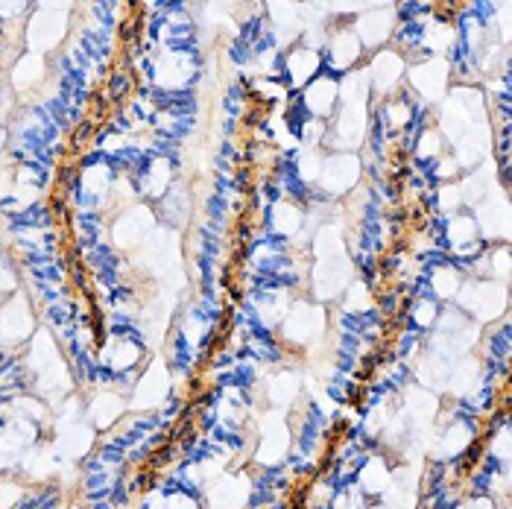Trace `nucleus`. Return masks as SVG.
<instances>
[{"mask_svg":"<svg viewBox=\"0 0 512 509\" xmlns=\"http://www.w3.org/2000/svg\"><path fill=\"white\" fill-rule=\"evenodd\" d=\"M150 77L156 82V91L191 94L194 79L199 77L197 47H164V53L150 65Z\"/></svg>","mask_w":512,"mask_h":509,"instance_id":"nucleus-1","label":"nucleus"},{"mask_svg":"<svg viewBox=\"0 0 512 509\" xmlns=\"http://www.w3.org/2000/svg\"><path fill=\"white\" fill-rule=\"evenodd\" d=\"M457 308L466 316H472L474 322H492L495 316L507 311V287L498 281H463L460 293H457Z\"/></svg>","mask_w":512,"mask_h":509,"instance_id":"nucleus-2","label":"nucleus"},{"mask_svg":"<svg viewBox=\"0 0 512 509\" xmlns=\"http://www.w3.org/2000/svg\"><path fill=\"white\" fill-rule=\"evenodd\" d=\"M319 53H322V74L334 79L349 77L363 62V44L349 24H340L337 30H331Z\"/></svg>","mask_w":512,"mask_h":509,"instance_id":"nucleus-3","label":"nucleus"},{"mask_svg":"<svg viewBox=\"0 0 512 509\" xmlns=\"http://www.w3.org/2000/svg\"><path fill=\"white\" fill-rule=\"evenodd\" d=\"M363 176V161L357 153H331L322 161V170H319V194L331 196V199H340L346 196Z\"/></svg>","mask_w":512,"mask_h":509,"instance_id":"nucleus-4","label":"nucleus"},{"mask_svg":"<svg viewBox=\"0 0 512 509\" xmlns=\"http://www.w3.org/2000/svg\"><path fill=\"white\" fill-rule=\"evenodd\" d=\"M144 357V337H138V331H112L109 340L100 346V369H106L109 375H129L138 372V363Z\"/></svg>","mask_w":512,"mask_h":509,"instance_id":"nucleus-5","label":"nucleus"},{"mask_svg":"<svg viewBox=\"0 0 512 509\" xmlns=\"http://www.w3.org/2000/svg\"><path fill=\"white\" fill-rule=\"evenodd\" d=\"M407 82L416 100L422 103H436L445 97V88L451 82V59L445 56H428L422 62H416L407 71Z\"/></svg>","mask_w":512,"mask_h":509,"instance_id":"nucleus-6","label":"nucleus"},{"mask_svg":"<svg viewBox=\"0 0 512 509\" xmlns=\"http://www.w3.org/2000/svg\"><path fill=\"white\" fill-rule=\"evenodd\" d=\"M363 74H366V82H369V94L387 100V97L398 94L401 79L407 77V59H404L398 50L381 47V50L369 59V68H366Z\"/></svg>","mask_w":512,"mask_h":509,"instance_id":"nucleus-7","label":"nucleus"},{"mask_svg":"<svg viewBox=\"0 0 512 509\" xmlns=\"http://www.w3.org/2000/svg\"><path fill=\"white\" fill-rule=\"evenodd\" d=\"M325 328V311L316 305V302H296L287 316L281 319V331H284V340L293 343V346H308L314 343L316 337L322 334Z\"/></svg>","mask_w":512,"mask_h":509,"instance_id":"nucleus-8","label":"nucleus"},{"mask_svg":"<svg viewBox=\"0 0 512 509\" xmlns=\"http://www.w3.org/2000/svg\"><path fill=\"white\" fill-rule=\"evenodd\" d=\"M319 74H322V53L314 47L296 44L281 56V77L293 94H299L305 85H311Z\"/></svg>","mask_w":512,"mask_h":509,"instance_id":"nucleus-9","label":"nucleus"},{"mask_svg":"<svg viewBox=\"0 0 512 509\" xmlns=\"http://www.w3.org/2000/svg\"><path fill=\"white\" fill-rule=\"evenodd\" d=\"M299 106L305 109V115L314 120H328L334 118L337 106H340V79L328 77V74H319V77L305 85L299 94H296Z\"/></svg>","mask_w":512,"mask_h":509,"instance_id":"nucleus-10","label":"nucleus"},{"mask_svg":"<svg viewBox=\"0 0 512 509\" xmlns=\"http://www.w3.org/2000/svg\"><path fill=\"white\" fill-rule=\"evenodd\" d=\"M395 6H369L360 18L355 21V36L363 44V50H381L387 41L393 39L395 33Z\"/></svg>","mask_w":512,"mask_h":509,"instance_id":"nucleus-11","label":"nucleus"},{"mask_svg":"<svg viewBox=\"0 0 512 509\" xmlns=\"http://www.w3.org/2000/svg\"><path fill=\"white\" fill-rule=\"evenodd\" d=\"M138 196L147 199H161L173 188V158L167 156H147L141 161V167L129 176Z\"/></svg>","mask_w":512,"mask_h":509,"instance_id":"nucleus-12","label":"nucleus"},{"mask_svg":"<svg viewBox=\"0 0 512 509\" xmlns=\"http://www.w3.org/2000/svg\"><path fill=\"white\" fill-rule=\"evenodd\" d=\"M290 451V428L284 419L270 416L264 425H261V442H258V451H255V463H261L264 469H278L284 463Z\"/></svg>","mask_w":512,"mask_h":509,"instance_id":"nucleus-13","label":"nucleus"},{"mask_svg":"<svg viewBox=\"0 0 512 509\" xmlns=\"http://www.w3.org/2000/svg\"><path fill=\"white\" fill-rule=\"evenodd\" d=\"M308 223V211L302 202L296 199H287V196H278L276 202L267 208V226H270V237L278 240H290L296 237Z\"/></svg>","mask_w":512,"mask_h":509,"instance_id":"nucleus-14","label":"nucleus"},{"mask_svg":"<svg viewBox=\"0 0 512 509\" xmlns=\"http://www.w3.org/2000/svg\"><path fill=\"white\" fill-rule=\"evenodd\" d=\"M33 334V311L30 302L24 296L9 299L0 308V343L6 346H18Z\"/></svg>","mask_w":512,"mask_h":509,"instance_id":"nucleus-15","label":"nucleus"},{"mask_svg":"<svg viewBox=\"0 0 512 509\" xmlns=\"http://www.w3.org/2000/svg\"><path fill=\"white\" fill-rule=\"evenodd\" d=\"M349 284H352V261H349V258H337V261H316V270H314L316 302L337 299Z\"/></svg>","mask_w":512,"mask_h":509,"instance_id":"nucleus-16","label":"nucleus"},{"mask_svg":"<svg viewBox=\"0 0 512 509\" xmlns=\"http://www.w3.org/2000/svg\"><path fill=\"white\" fill-rule=\"evenodd\" d=\"M170 390V375H167V366L164 360H153L147 366V372H141V378L135 381V398H132V407H141V410H150L164 404Z\"/></svg>","mask_w":512,"mask_h":509,"instance_id":"nucleus-17","label":"nucleus"},{"mask_svg":"<svg viewBox=\"0 0 512 509\" xmlns=\"http://www.w3.org/2000/svg\"><path fill=\"white\" fill-rule=\"evenodd\" d=\"M355 483L357 489L372 501V498H384L387 492H390V486H393V466H390V460H384V457H366L363 460V466L357 469L355 474Z\"/></svg>","mask_w":512,"mask_h":509,"instance_id":"nucleus-18","label":"nucleus"},{"mask_svg":"<svg viewBox=\"0 0 512 509\" xmlns=\"http://www.w3.org/2000/svg\"><path fill=\"white\" fill-rule=\"evenodd\" d=\"M147 232H153V214L144 205H132L129 211H123L115 223V243L118 246H135L141 243Z\"/></svg>","mask_w":512,"mask_h":509,"instance_id":"nucleus-19","label":"nucleus"},{"mask_svg":"<svg viewBox=\"0 0 512 509\" xmlns=\"http://www.w3.org/2000/svg\"><path fill=\"white\" fill-rule=\"evenodd\" d=\"M246 504H252V495H249V483L240 474L223 477L211 486L208 509H243Z\"/></svg>","mask_w":512,"mask_h":509,"instance_id":"nucleus-20","label":"nucleus"},{"mask_svg":"<svg viewBox=\"0 0 512 509\" xmlns=\"http://www.w3.org/2000/svg\"><path fill=\"white\" fill-rule=\"evenodd\" d=\"M123 398H120V392L115 390H103L94 395V401L88 404V419H91V428L94 431H109L115 422L120 419V413H123Z\"/></svg>","mask_w":512,"mask_h":509,"instance_id":"nucleus-21","label":"nucleus"},{"mask_svg":"<svg viewBox=\"0 0 512 509\" xmlns=\"http://www.w3.org/2000/svg\"><path fill=\"white\" fill-rule=\"evenodd\" d=\"M94 428L91 425H82V422H74V425H65V431L59 436V454H65L68 460H79L85 454H91L94 448Z\"/></svg>","mask_w":512,"mask_h":509,"instance_id":"nucleus-22","label":"nucleus"},{"mask_svg":"<svg viewBox=\"0 0 512 509\" xmlns=\"http://www.w3.org/2000/svg\"><path fill=\"white\" fill-rule=\"evenodd\" d=\"M346 299H343V314L349 316H363L375 311V293H372V284L366 278H352V284L343 290Z\"/></svg>","mask_w":512,"mask_h":509,"instance_id":"nucleus-23","label":"nucleus"},{"mask_svg":"<svg viewBox=\"0 0 512 509\" xmlns=\"http://www.w3.org/2000/svg\"><path fill=\"white\" fill-rule=\"evenodd\" d=\"M188 214H191V199L182 185H173L161 196V217L167 220V226H182L188 220Z\"/></svg>","mask_w":512,"mask_h":509,"instance_id":"nucleus-24","label":"nucleus"},{"mask_svg":"<svg viewBox=\"0 0 512 509\" xmlns=\"http://www.w3.org/2000/svg\"><path fill=\"white\" fill-rule=\"evenodd\" d=\"M439 302H436L434 296H413L410 299V328L413 331H419V334H425V331H431L436 325V316H439Z\"/></svg>","mask_w":512,"mask_h":509,"instance_id":"nucleus-25","label":"nucleus"},{"mask_svg":"<svg viewBox=\"0 0 512 509\" xmlns=\"http://www.w3.org/2000/svg\"><path fill=\"white\" fill-rule=\"evenodd\" d=\"M267 395L276 407H290L299 395V375L293 372H281V375H273L270 384H267Z\"/></svg>","mask_w":512,"mask_h":509,"instance_id":"nucleus-26","label":"nucleus"},{"mask_svg":"<svg viewBox=\"0 0 512 509\" xmlns=\"http://www.w3.org/2000/svg\"><path fill=\"white\" fill-rule=\"evenodd\" d=\"M442 147H445V138L436 132L434 126H425V129L419 132L416 144H413V153H416L419 161H425V164L431 167L436 158L442 156Z\"/></svg>","mask_w":512,"mask_h":509,"instance_id":"nucleus-27","label":"nucleus"},{"mask_svg":"<svg viewBox=\"0 0 512 509\" xmlns=\"http://www.w3.org/2000/svg\"><path fill=\"white\" fill-rule=\"evenodd\" d=\"M252 91L258 94V100H267V103H278V100H284L290 94L284 79L278 77H258L252 82Z\"/></svg>","mask_w":512,"mask_h":509,"instance_id":"nucleus-28","label":"nucleus"},{"mask_svg":"<svg viewBox=\"0 0 512 509\" xmlns=\"http://www.w3.org/2000/svg\"><path fill=\"white\" fill-rule=\"evenodd\" d=\"M44 77V68H41V59L39 56H27V59H21L18 62V71H15V85L21 88H30L33 82H39Z\"/></svg>","mask_w":512,"mask_h":509,"instance_id":"nucleus-29","label":"nucleus"},{"mask_svg":"<svg viewBox=\"0 0 512 509\" xmlns=\"http://www.w3.org/2000/svg\"><path fill=\"white\" fill-rule=\"evenodd\" d=\"M164 509H202V504H199V495H191V492H170V495H164Z\"/></svg>","mask_w":512,"mask_h":509,"instance_id":"nucleus-30","label":"nucleus"},{"mask_svg":"<svg viewBox=\"0 0 512 509\" xmlns=\"http://www.w3.org/2000/svg\"><path fill=\"white\" fill-rule=\"evenodd\" d=\"M109 91H112V97H126V91H129V79H126V74L123 71H118V74H112V82H109Z\"/></svg>","mask_w":512,"mask_h":509,"instance_id":"nucleus-31","label":"nucleus"},{"mask_svg":"<svg viewBox=\"0 0 512 509\" xmlns=\"http://www.w3.org/2000/svg\"><path fill=\"white\" fill-rule=\"evenodd\" d=\"M12 287H15V278H12V273H9L6 267H0V299H3Z\"/></svg>","mask_w":512,"mask_h":509,"instance_id":"nucleus-32","label":"nucleus"},{"mask_svg":"<svg viewBox=\"0 0 512 509\" xmlns=\"http://www.w3.org/2000/svg\"><path fill=\"white\" fill-rule=\"evenodd\" d=\"M451 509H469V501L463 498V501H457V504H454V507H451Z\"/></svg>","mask_w":512,"mask_h":509,"instance_id":"nucleus-33","label":"nucleus"}]
</instances>
